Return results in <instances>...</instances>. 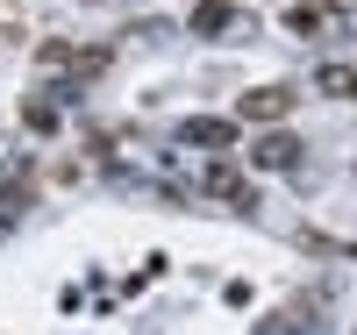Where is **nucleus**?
Wrapping results in <instances>:
<instances>
[{"mask_svg": "<svg viewBox=\"0 0 357 335\" xmlns=\"http://www.w3.org/2000/svg\"><path fill=\"white\" fill-rule=\"evenodd\" d=\"M200 193H207V200H229L236 215H250V207H257V193H250V178L236 171V164H207V178H200Z\"/></svg>", "mask_w": 357, "mask_h": 335, "instance_id": "nucleus-1", "label": "nucleus"}, {"mask_svg": "<svg viewBox=\"0 0 357 335\" xmlns=\"http://www.w3.org/2000/svg\"><path fill=\"white\" fill-rule=\"evenodd\" d=\"M286 107H293V86H250V93L236 100V114H243V121H279Z\"/></svg>", "mask_w": 357, "mask_h": 335, "instance_id": "nucleus-2", "label": "nucleus"}, {"mask_svg": "<svg viewBox=\"0 0 357 335\" xmlns=\"http://www.w3.org/2000/svg\"><path fill=\"white\" fill-rule=\"evenodd\" d=\"M250 164H264V171H293V164H301V136H293V129H272V136L257 143Z\"/></svg>", "mask_w": 357, "mask_h": 335, "instance_id": "nucleus-3", "label": "nucleus"}, {"mask_svg": "<svg viewBox=\"0 0 357 335\" xmlns=\"http://www.w3.org/2000/svg\"><path fill=\"white\" fill-rule=\"evenodd\" d=\"M186 143H200V150H229V143H236V121H222V114H193V121H186Z\"/></svg>", "mask_w": 357, "mask_h": 335, "instance_id": "nucleus-4", "label": "nucleus"}, {"mask_svg": "<svg viewBox=\"0 0 357 335\" xmlns=\"http://www.w3.org/2000/svg\"><path fill=\"white\" fill-rule=\"evenodd\" d=\"M314 86H321L329 100H350V93H357V72H350V65H321V72H314Z\"/></svg>", "mask_w": 357, "mask_h": 335, "instance_id": "nucleus-5", "label": "nucleus"}, {"mask_svg": "<svg viewBox=\"0 0 357 335\" xmlns=\"http://www.w3.org/2000/svg\"><path fill=\"white\" fill-rule=\"evenodd\" d=\"M229 22H236L229 0H200V8H193V29H200V36H215V29H229Z\"/></svg>", "mask_w": 357, "mask_h": 335, "instance_id": "nucleus-6", "label": "nucleus"}, {"mask_svg": "<svg viewBox=\"0 0 357 335\" xmlns=\"http://www.w3.org/2000/svg\"><path fill=\"white\" fill-rule=\"evenodd\" d=\"M65 72H72V79H100V72H107V50H72Z\"/></svg>", "mask_w": 357, "mask_h": 335, "instance_id": "nucleus-7", "label": "nucleus"}, {"mask_svg": "<svg viewBox=\"0 0 357 335\" xmlns=\"http://www.w3.org/2000/svg\"><path fill=\"white\" fill-rule=\"evenodd\" d=\"M22 121H29L36 136H50V129H57V100H29V107H22Z\"/></svg>", "mask_w": 357, "mask_h": 335, "instance_id": "nucleus-8", "label": "nucleus"}, {"mask_svg": "<svg viewBox=\"0 0 357 335\" xmlns=\"http://www.w3.org/2000/svg\"><path fill=\"white\" fill-rule=\"evenodd\" d=\"M350 100H357V93H350Z\"/></svg>", "mask_w": 357, "mask_h": 335, "instance_id": "nucleus-9", "label": "nucleus"}]
</instances>
